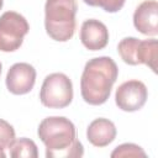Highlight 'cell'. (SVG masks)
I'll use <instances>...</instances> for the list:
<instances>
[{"mask_svg": "<svg viewBox=\"0 0 158 158\" xmlns=\"http://www.w3.org/2000/svg\"><path fill=\"white\" fill-rule=\"evenodd\" d=\"M2 5H4V0H0V10L2 9Z\"/></svg>", "mask_w": 158, "mask_h": 158, "instance_id": "cell-17", "label": "cell"}, {"mask_svg": "<svg viewBox=\"0 0 158 158\" xmlns=\"http://www.w3.org/2000/svg\"><path fill=\"white\" fill-rule=\"evenodd\" d=\"M5 157H6V154H5V151L0 148V158H5Z\"/></svg>", "mask_w": 158, "mask_h": 158, "instance_id": "cell-16", "label": "cell"}, {"mask_svg": "<svg viewBox=\"0 0 158 158\" xmlns=\"http://www.w3.org/2000/svg\"><path fill=\"white\" fill-rule=\"evenodd\" d=\"M15 139L16 137L14 127L7 121L0 118V148L4 151L10 148Z\"/></svg>", "mask_w": 158, "mask_h": 158, "instance_id": "cell-14", "label": "cell"}, {"mask_svg": "<svg viewBox=\"0 0 158 158\" xmlns=\"http://www.w3.org/2000/svg\"><path fill=\"white\" fill-rule=\"evenodd\" d=\"M37 135L46 146L47 158H78L84 154L83 144L77 139L74 123L64 116L43 118L38 125Z\"/></svg>", "mask_w": 158, "mask_h": 158, "instance_id": "cell-1", "label": "cell"}, {"mask_svg": "<svg viewBox=\"0 0 158 158\" xmlns=\"http://www.w3.org/2000/svg\"><path fill=\"white\" fill-rule=\"evenodd\" d=\"M30 31L27 20L16 11H6L0 16V51L15 52Z\"/></svg>", "mask_w": 158, "mask_h": 158, "instance_id": "cell-6", "label": "cell"}, {"mask_svg": "<svg viewBox=\"0 0 158 158\" xmlns=\"http://www.w3.org/2000/svg\"><path fill=\"white\" fill-rule=\"evenodd\" d=\"M133 25L136 30L146 36L158 35V2L156 0H144L133 14Z\"/></svg>", "mask_w": 158, "mask_h": 158, "instance_id": "cell-9", "label": "cell"}, {"mask_svg": "<svg viewBox=\"0 0 158 158\" xmlns=\"http://www.w3.org/2000/svg\"><path fill=\"white\" fill-rule=\"evenodd\" d=\"M117 77L118 68L112 58L102 56L89 59L80 79V94L83 100L94 106L106 102Z\"/></svg>", "mask_w": 158, "mask_h": 158, "instance_id": "cell-2", "label": "cell"}, {"mask_svg": "<svg viewBox=\"0 0 158 158\" xmlns=\"http://www.w3.org/2000/svg\"><path fill=\"white\" fill-rule=\"evenodd\" d=\"M6 88L14 95H25L30 93L36 83V69L33 65L21 62L10 67L6 74Z\"/></svg>", "mask_w": 158, "mask_h": 158, "instance_id": "cell-8", "label": "cell"}, {"mask_svg": "<svg viewBox=\"0 0 158 158\" xmlns=\"http://www.w3.org/2000/svg\"><path fill=\"white\" fill-rule=\"evenodd\" d=\"M40 100L49 109H64L73 100V84L64 73L47 75L40 90Z\"/></svg>", "mask_w": 158, "mask_h": 158, "instance_id": "cell-5", "label": "cell"}, {"mask_svg": "<svg viewBox=\"0 0 158 158\" xmlns=\"http://www.w3.org/2000/svg\"><path fill=\"white\" fill-rule=\"evenodd\" d=\"M1 69H2V65H1V62H0V75H1Z\"/></svg>", "mask_w": 158, "mask_h": 158, "instance_id": "cell-18", "label": "cell"}, {"mask_svg": "<svg viewBox=\"0 0 158 158\" xmlns=\"http://www.w3.org/2000/svg\"><path fill=\"white\" fill-rule=\"evenodd\" d=\"M147 98V86L143 81L136 79L122 83L115 93V102L117 107L126 112H133L142 109Z\"/></svg>", "mask_w": 158, "mask_h": 158, "instance_id": "cell-7", "label": "cell"}, {"mask_svg": "<svg viewBox=\"0 0 158 158\" xmlns=\"http://www.w3.org/2000/svg\"><path fill=\"white\" fill-rule=\"evenodd\" d=\"M146 152L142 149V147L135 144V143H122L117 146L112 153V158H123V157H146Z\"/></svg>", "mask_w": 158, "mask_h": 158, "instance_id": "cell-13", "label": "cell"}, {"mask_svg": "<svg viewBox=\"0 0 158 158\" xmlns=\"http://www.w3.org/2000/svg\"><path fill=\"white\" fill-rule=\"evenodd\" d=\"M77 10V0H47L44 5L47 35L58 42L69 41L75 32Z\"/></svg>", "mask_w": 158, "mask_h": 158, "instance_id": "cell-3", "label": "cell"}, {"mask_svg": "<svg viewBox=\"0 0 158 158\" xmlns=\"http://www.w3.org/2000/svg\"><path fill=\"white\" fill-rule=\"evenodd\" d=\"M117 52L126 64H146L157 73L158 42L156 38L141 41L136 37H125L118 42Z\"/></svg>", "mask_w": 158, "mask_h": 158, "instance_id": "cell-4", "label": "cell"}, {"mask_svg": "<svg viewBox=\"0 0 158 158\" xmlns=\"http://www.w3.org/2000/svg\"><path fill=\"white\" fill-rule=\"evenodd\" d=\"M80 41L89 51L104 49L109 43V30L99 20H85L80 27Z\"/></svg>", "mask_w": 158, "mask_h": 158, "instance_id": "cell-10", "label": "cell"}, {"mask_svg": "<svg viewBox=\"0 0 158 158\" xmlns=\"http://www.w3.org/2000/svg\"><path fill=\"white\" fill-rule=\"evenodd\" d=\"M10 151V156L12 158H21V157H26V158H37L38 157V151H37V146L36 143L26 137H21L14 141V143L11 144V147L9 148Z\"/></svg>", "mask_w": 158, "mask_h": 158, "instance_id": "cell-12", "label": "cell"}, {"mask_svg": "<svg viewBox=\"0 0 158 158\" xmlns=\"http://www.w3.org/2000/svg\"><path fill=\"white\" fill-rule=\"evenodd\" d=\"M116 127L109 118L99 117L91 121L86 128V138L95 147H106L116 138Z\"/></svg>", "mask_w": 158, "mask_h": 158, "instance_id": "cell-11", "label": "cell"}, {"mask_svg": "<svg viewBox=\"0 0 158 158\" xmlns=\"http://www.w3.org/2000/svg\"><path fill=\"white\" fill-rule=\"evenodd\" d=\"M83 1L89 6L101 7L106 12H111V14L120 11L126 2V0H83Z\"/></svg>", "mask_w": 158, "mask_h": 158, "instance_id": "cell-15", "label": "cell"}]
</instances>
